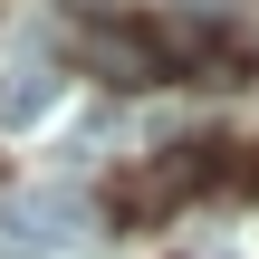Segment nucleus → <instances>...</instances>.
I'll use <instances>...</instances> for the list:
<instances>
[{
  "instance_id": "nucleus-2",
  "label": "nucleus",
  "mask_w": 259,
  "mask_h": 259,
  "mask_svg": "<svg viewBox=\"0 0 259 259\" xmlns=\"http://www.w3.org/2000/svg\"><path fill=\"white\" fill-rule=\"evenodd\" d=\"M67 240H77V202L67 192H29V202L0 211V259H58Z\"/></svg>"
},
{
  "instance_id": "nucleus-1",
  "label": "nucleus",
  "mask_w": 259,
  "mask_h": 259,
  "mask_svg": "<svg viewBox=\"0 0 259 259\" xmlns=\"http://www.w3.org/2000/svg\"><path fill=\"white\" fill-rule=\"evenodd\" d=\"M231 144H183V154H163V163H144V173H125L115 183V221H154V211H173L183 192H211L231 163H221Z\"/></svg>"
},
{
  "instance_id": "nucleus-4",
  "label": "nucleus",
  "mask_w": 259,
  "mask_h": 259,
  "mask_svg": "<svg viewBox=\"0 0 259 259\" xmlns=\"http://www.w3.org/2000/svg\"><path fill=\"white\" fill-rule=\"evenodd\" d=\"M58 87H67V77H58L48 58H29V67H10V77H0V125H38V115L58 106Z\"/></svg>"
},
{
  "instance_id": "nucleus-3",
  "label": "nucleus",
  "mask_w": 259,
  "mask_h": 259,
  "mask_svg": "<svg viewBox=\"0 0 259 259\" xmlns=\"http://www.w3.org/2000/svg\"><path fill=\"white\" fill-rule=\"evenodd\" d=\"M87 58H96L115 87H154V77H173V67H163V38H154L144 19H115V29H96V38H87Z\"/></svg>"
}]
</instances>
